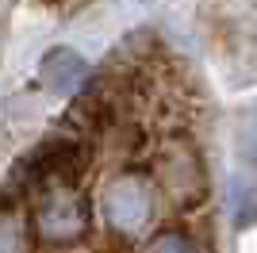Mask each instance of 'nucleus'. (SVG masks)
Listing matches in <instances>:
<instances>
[{
    "label": "nucleus",
    "mask_w": 257,
    "mask_h": 253,
    "mask_svg": "<svg viewBox=\"0 0 257 253\" xmlns=\"http://www.w3.org/2000/svg\"><path fill=\"white\" fill-rule=\"evenodd\" d=\"M158 207H161V196L154 188L150 173H135V169L111 173L96 192L100 226L115 242H139L142 234L154 226Z\"/></svg>",
    "instance_id": "1"
},
{
    "label": "nucleus",
    "mask_w": 257,
    "mask_h": 253,
    "mask_svg": "<svg viewBox=\"0 0 257 253\" xmlns=\"http://www.w3.org/2000/svg\"><path fill=\"white\" fill-rule=\"evenodd\" d=\"M150 180L161 196V207L169 211H192L207 196V169L188 135H165L154 150L150 161Z\"/></svg>",
    "instance_id": "2"
},
{
    "label": "nucleus",
    "mask_w": 257,
    "mask_h": 253,
    "mask_svg": "<svg viewBox=\"0 0 257 253\" xmlns=\"http://www.w3.org/2000/svg\"><path fill=\"white\" fill-rule=\"evenodd\" d=\"M92 230V203L77 180H50L35 188L31 203V234L39 245H77Z\"/></svg>",
    "instance_id": "3"
},
{
    "label": "nucleus",
    "mask_w": 257,
    "mask_h": 253,
    "mask_svg": "<svg viewBox=\"0 0 257 253\" xmlns=\"http://www.w3.org/2000/svg\"><path fill=\"white\" fill-rule=\"evenodd\" d=\"M39 81H43L46 92L73 96V92H81V88L88 84V65H85V58H81L77 50L58 46V50H50L43 58V65H39Z\"/></svg>",
    "instance_id": "4"
},
{
    "label": "nucleus",
    "mask_w": 257,
    "mask_h": 253,
    "mask_svg": "<svg viewBox=\"0 0 257 253\" xmlns=\"http://www.w3.org/2000/svg\"><path fill=\"white\" fill-rule=\"evenodd\" d=\"M31 215H23L16 203H4L0 207V253H31Z\"/></svg>",
    "instance_id": "5"
},
{
    "label": "nucleus",
    "mask_w": 257,
    "mask_h": 253,
    "mask_svg": "<svg viewBox=\"0 0 257 253\" xmlns=\"http://www.w3.org/2000/svg\"><path fill=\"white\" fill-rule=\"evenodd\" d=\"M139 253H200L196 249V238L181 226H161L150 238H142Z\"/></svg>",
    "instance_id": "6"
},
{
    "label": "nucleus",
    "mask_w": 257,
    "mask_h": 253,
    "mask_svg": "<svg viewBox=\"0 0 257 253\" xmlns=\"http://www.w3.org/2000/svg\"><path fill=\"white\" fill-rule=\"evenodd\" d=\"M253 158H257V154H253Z\"/></svg>",
    "instance_id": "7"
}]
</instances>
